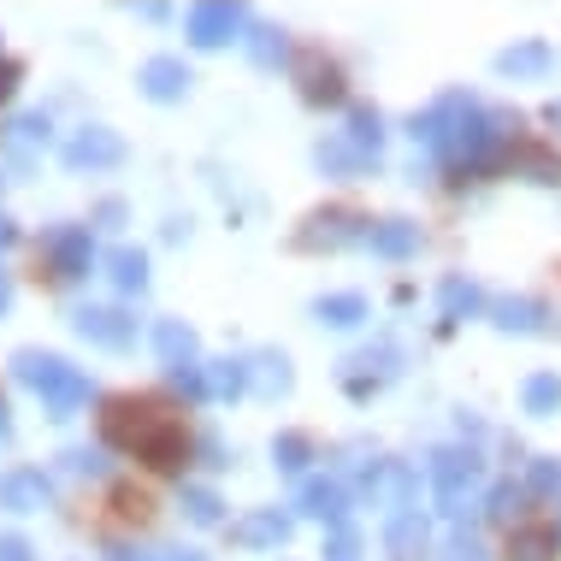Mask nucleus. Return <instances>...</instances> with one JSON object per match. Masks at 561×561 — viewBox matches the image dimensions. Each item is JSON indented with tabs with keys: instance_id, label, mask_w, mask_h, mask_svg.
Masks as SVG:
<instances>
[{
	"instance_id": "1",
	"label": "nucleus",
	"mask_w": 561,
	"mask_h": 561,
	"mask_svg": "<svg viewBox=\"0 0 561 561\" xmlns=\"http://www.w3.org/2000/svg\"><path fill=\"white\" fill-rule=\"evenodd\" d=\"M101 444L118 449L125 461H136L142 473H184L190 455H195V426H190V408L165 390H113L95 414Z\"/></svg>"
},
{
	"instance_id": "2",
	"label": "nucleus",
	"mask_w": 561,
	"mask_h": 561,
	"mask_svg": "<svg viewBox=\"0 0 561 561\" xmlns=\"http://www.w3.org/2000/svg\"><path fill=\"white\" fill-rule=\"evenodd\" d=\"M491 556L496 561H561V514L543 496L508 503L491 520Z\"/></svg>"
},
{
	"instance_id": "3",
	"label": "nucleus",
	"mask_w": 561,
	"mask_h": 561,
	"mask_svg": "<svg viewBox=\"0 0 561 561\" xmlns=\"http://www.w3.org/2000/svg\"><path fill=\"white\" fill-rule=\"evenodd\" d=\"M154 520H160L154 491H142V484H130V479H118V484L101 491V508H95V533L101 538H136Z\"/></svg>"
},
{
	"instance_id": "4",
	"label": "nucleus",
	"mask_w": 561,
	"mask_h": 561,
	"mask_svg": "<svg viewBox=\"0 0 561 561\" xmlns=\"http://www.w3.org/2000/svg\"><path fill=\"white\" fill-rule=\"evenodd\" d=\"M313 59H320V66H296V83H301V95H308V101H325V107H337V101H343V89H348V78H343V66H337V59H331V54H320V48H313Z\"/></svg>"
},
{
	"instance_id": "5",
	"label": "nucleus",
	"mask_w": 561,
	"mask_h": 561,
	"mask_svg": "<svg viewBox=\"0 0 561 561\" xmlns=\"http://www.w3.org/2000/svg\"><path fill=\"white\" fill-rule=\"evenodd\" d=\"M550 272H556V296H561V261H556V266H550Z\"/></svg>"
}]
</instances>
